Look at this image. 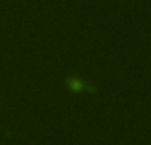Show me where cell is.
Wrapping results in <instances>:
<instances>
[{
  "label": "cell",
  "instance_id": "obj_1",
  "mask_svg": "<svg viewBox=\"0 0 151 145\" xmlns=\"http://www.w3.org/2000/svg\"><path fill=\"white\" fill-rule=\"evenodd\" d=\"M70 86L74 88V90H80L81 88V83L78 80H70Z\"/></svg>",
  "mask_w": 151,
  "mask_h": 145
}]
</instances>
